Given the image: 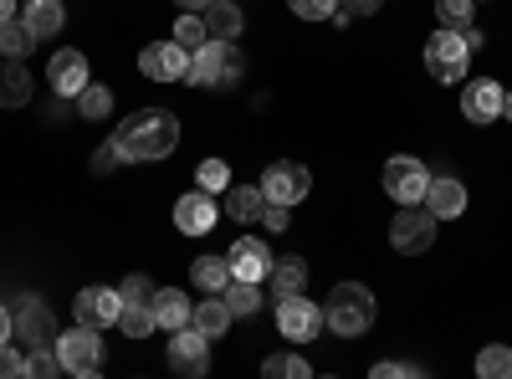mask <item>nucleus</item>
Masks as SVG:
<instances>
[{"label":"nucleus","mask_w":512,"mask_h":379,"mask_svg":"<svg viewBox=\"0 0 512 379\" xmlns=\"http://www.w3.org/2000/svg\"><path fill=\"white\" fill-rule=\"evenodd\" d=\"M113 144H118L123 164L164 159V154H175V144H180V118L169 108H139V113H128L113 129Z\"/></svg>","instance_id":"obj_1"},{"label":"nucleus","mask_w":512,"mask_h":379,"mask_svg":"<svg viewBox=\"0 0 512 379\" xmlns=\"http://www.w3.org/2000/svg\"><path fill=\"white\" fill-rule=\"evenodd\" d=\"M323 328H333L338 339H359V333H369L374 328V292L364 282H338L328 292Z\"/></svg>","instance_id":"obj_2"},{"label":"nucleus","mask_w":512,"mask_h":379,"mask_svg":"<svg viewBox=\"0 0 512 379\" xmlns=\"http://www.w3.org/2000/svg\"><path fill=\"white\" fill-rule=\"evenodd\" d=\"M241 67H246V57H241L236 41L210 36L205 47H195V57H190V77H185V82H195V88H231V82L241 77Z\"/></svg>","instance_id":"obj_3"},{"label":"nucleus","mask_w":512,"mask_h":379,"mask_svg":"<svg viewBox=\"0 0 512 379\" xmlns=\"http://www.w3.org/2000/svg\"><path fill=\"white\" fill-rule=\"evenodd\" d=\"M57 359H62V374H77V379L98 374L103 369V339H98V328L77 323V328L57 333Z\"/></svg>","instance_id":"obj_4"},{"label":"nucleus","mask_w":512,"mask_h":379,"mask_svg":"<svg viewBox=\"0 0 512 379\" xmlns=\"http://www.w3.org/2000/svg\"><path fill=\"white\" fill-rule=\"evenodd\" d=\"M466 67H472V47H466L461 31H436L431 41H425V72H431L436 82H461Z\"/></svg>","instance_id":"obj_5"},{"label":"nucleus","mask_w":512,"mask_h":379,"mask_svg":"<svg viewBox=\"0 0 512 379\" xmlns=\"http://www.w3.org/2000/svg\"><path fill=\"white\" fill-rule=\"evenodd\" d=\"M277 328H282V339L292 344H308L323 333V308L308 303V292H292V298H277Z\"/></svg>","instance_id":"obj_6"},{"label":"nucleus","mask_w":512,"mask_h":379,"mask_svg":"<svg viewBox=\"0 0 512 379\" xmlns=\"http://www.w3.org/2000/svg\"><path fill=\"white\" fill-rule=\"evenodd\" d=\"M425 185H431V170H425L415 154H395L390 164H384V190H390V200L420 205L425 200Z\"/></svg>","instance_id":"obj_7"},{"label":"nucleus","mask_w":512,"mask_h":379,"mask_svg":"<svg viewBox=\"0 0 512 379\" xmlns=\"http://www.w3.org/2000/svg\"><path fill=\"white\" fill-rule=\"evenodd\" d=\"M313 190V175H308V164H297V159H272L267 164V175H262V195L277 200V205H297Z\"/></svg>","instance_id":"obj_8"},{"label":"nucleus","mask_w":512,"mask_h":379,"mask_svg":"<svg viewBox=\"0 0 512 379\" xmlns=\"http://www.w3.org/2000/svg\"><path fill=\"white\" fill-rule=\"evenodd\" d=\"M190 57L195 52H185L180 41H149V47L139 52V72L149 82H185L190 77Z\"/></svg>","instance_id":"obj_9"},{"label":"nucleus","mask_w":512,"mask_h":379,"mask_svg":"<svg viewBox=\"0 0 512 379\" xmlns=\"http://www.w3.org/2000/svg\"><path fill=\"white\" fill-rule=\"evenodd\" d=\"M169 369L190 374V379H200V374L210 369V339H205L195 323H185V328L169 333Z\"/></svg>","instance_id":"obj_10"},{"label":"nucleus","mask_w":512,"mask_h":379,"mask_svg":"<svg viewBox=\"0 0 512 379\" xmlns=\"http://www.w3.org/2000/svg\"><path fill=\"white\" fill-rule=\"evenodd\" d=\"M431 241H436V216L431 210H400V216L390 221V246L400 251V257H420Z\"/></svg>","instance_id":"obj_11"},{"label":"nucleus","mask_w":512,"mask_h":379,"mask_svg":"<svg viewBox=\"0 0 512 379\" xmlns=\"http://www.w3.org/2000/svg\"><path fill=\"white\" fill-rule=\"evenodd\" d=\"M226 262H231V277H246V282H262V277H272V246L262 241V236H241L231 251H226Z\"/></svg>","instance_id":"obj_12"},{"label":"nucleus","mask_w":512,"mask_h":379,"mask_svg":"<svg viewBox=\"0 0 512 379\" xmlns=\"http://www.w3.org/2000/svg\"><path fill=\"white\" fill-rule=\"evenodd\" d=\"M216 221H221V210H216V195H210V190H190V195L175 200V226H180L185 236L216 231Z\"/></svg>","instance_id":"obj_13"},{"label":"nucleus","mask_w":512,"mask_h":379,"mask_svg":"<svg viewBox=\"0 0 512 379\" xmlns=\"http://www.w3.org/2000/svg\"><path fill=\"white\" fill-rule=\"evenodd\" d=\"M118 308H123V292H118V287H82V292H77V303H72L77 323H88V328H108V323H118Z\"/></svg>","instance_id":"obj_14"},{"label":"nucleus","mask_w":512,"mask_h":379,"mask_svg":"<svg viewBox=\"0 0 512 379\" xmlns=\"http://www.w3.org/2000/svg\"><path fill=\"white\" fill-rule=\"evenodd\" d=\"M11 333L26 344V349H41V344H57V318L47 303H26L16 318H11Z\"/></svg>","instance_id":"obj_15"},{"label":"nucleus","mask_w":512,"mask_h":379,"mask_svg":"<svg viewBox=\"0 0 512 379\" xmlns=\"http://www.w3.org/2000/svg\"><path fill=\"white\" fill-rule=\"evenodd\" d=\"M461 113L472 118V123H492V118H502V82H492V77H472L461 88Z\"/></svg>","instance_id":"obj_16"},{"label":"nucleus","mask_w":512,"mask_h":379,"mask_svg":"<svg viewBox=\"0 0 512 379\" xmlns=\"http://www.w3.org/2000/svg\"><path fill=\"white\" fill-rule=\"evenodd\" d=\"M47 77H52V93H62V98H77L82 88H88V57H82L77 47H62V52H52V67H47Z\"/></svg>","instance_id":"obj_17"},{"label":"nucleus","mask_w":512,"mask_h":379,"mask_svg":"<svg viewBox=\"0 0 512 379\" xmlns=\"http://www.w3.org/2000/svg\"><path fill=\"white\" fill-rule=\"evenodd\" d=\"M425 210H431L436 221H456L461 210H466V185L461 180H431L425 185V200H420Z\"/></svg>","instance_id":"obj_18"},{"label":"nucleus","mask_w":512,"mask_h":379,"mask_svg":"<svg viewBox=\"0 0 512 379\" xmlns=\"http://www.w3.org/2000/svg\"><path fill=\"white\" fill-rule=\"evenodd\" d=\"M154 323L164 328V333H175V328H185L190 323V313H195V303L185 298L180 287H154Z\"/></svg>","instance_id":"obj_19"},{"label":"nucleus","mask_w":512,"mask_h":379,"mask_svg":"<svg viewBox=\"0 0 512 379\" xmlns=\"http://www.w3.org/2000/svg\"><path fill=\"white\" fill-rule=\"evenodd\" d=\"M31 103V72L21 57H0V108H26Z\"/></svg>","instance_id":"obj_20"},{"label":"nucleus","mask_w":512,"mask_h":379,"mask_svg":"<svg viewBox=\"0 0 512 379\" xmlns=\"http://www.w3.org/2000/svg\"><path fill=\"white\" fill-rule=\"evenodd\" d=\"M231 318H236V313H231V303L221 298V292H205V303H195V313H190V323L205 333L210 344H216L221 333L231 328Z\"/></svg>","instance_id":"obj_21"},{"label":"nucleus","mask_w":512,"mask_h":379,"mask_svg":"<svg viewBox=\"0 0 512 379\" xmlns=\"http://www.w3.org/2000/svg\"><path fill=\"white\" fill-rule=\"evenodd\" d=\"M21 21L31 26L36 41H47V36H57V31L67 26V11H62V0H26Z\"/></svg>","instance_id":"obj_22"},{"label":"nucleus","mask_w":512,"mask_h":379,"mask_svg":"<svg viewBox=\"0 0 512 379\" xmlns=\"http://www.w3.org/2000/svg\"><path fill=\"white\" fill-rule=\"evenodd\" d=\"M200 16H205V31H210V36H221V41H236L241 26H246V16H241L236 0H210Z\"/></svg>","instance_id":"obj_23"},{"label":"nucleus","mask_w":512,"mask_h":379,"mask_svg":"<svg viewBox=\"0 0 512 379\" xmlns=\"http://www.w3.org/2000/svg\"><path fill=\"white\" fill-rule=\"evenodd\" d=\"M262 205H267L262 185H231L226 190V216L231 221H262Z\"/></svg>","instance_id":"obj_24"},{"label":"nucleus","mask_w":512,"mask_h":379,"mask_svg":"<svg viewBox=\"0 0 512 379\" xmlns=\"http://www.w3.org/2000/svg\"><path fill=\"white\" fill-rule=\"evenodd\" d=\"M190 282L200 292H226L231 287V262L226 257H195L190 262Z\"/></svg>","instance_id":"obj_25"},{"label":"nucleus","mask_w":512,"mask_h":379,"mask_svg":"<svg viewBox=\"0 0 512 379\" xmlns=\"http://www.w3.org/2000/svg\"><path fill=\"white\" fill-rule=\"evenodd\" d=\"M272 292H277V298L308 292V262H303V257H282V262H272Z\"/></svg>","instance_id":"obj_26"},{"label":"nucleus","mask_w":512,"mask_h":379,"mask_svg":"<svg viewBox=\"0 0 512 379\" xmlns=\"http://www.w3.org/2000/svg\"><path fill=\"white\" fill-rule=\"evenodd\" d=\"M221 298L231 303L236 318H251L256 308H262V282H246V277H231V287L221 292Z\"/></svg>","instance_id":"obj_27"},{"label":"nucleus","mask_w":512,"mask_h":379,"mask_svg":"<svg viewBox=\"0 0 512 379\" xmlns=\"http://www.w3.org/2000/svg\"><path fill=\"white\" fill-rule=\"evenodd\" d=\"M118 328L139 344V339H149L159 323H154V308H149V303H123V308H118Z\"/></svg>","instance_id":"obj_28"},{"label":"nucleus","mask_w":512,"mask_h":379,"mask_svg":"<svg viewBox=\"0 0 512 379\" xmlns=\"http://www.w3.org/2000/svg\"><path fill=\"white\" fill-rule=\"evenodd\" d=\"M31 47H36V36H31V26L21 16L0 26V57H26Z\"/></svg>","instance_id":"obj_29"},{"label":"nucleus","mask_w":512,"mask_h":379,"mask_svg":"<svg viewBox=\"0 0 512 379\" xmlns=\"http://www.w3.org/2000/svg\"><path fill=\"white\" fill-rule=\"evenodd\" d=\"M436 16L446 31H472V16H477V0H436Z\"/></svg>","instance_id":"obj_30"},{"label":"nucleus","mask_w":512,"mask_h":379,"mask_svg":"<svg viewBox=\"0 0 512 379\" xmlns=\"http://www.w3.org/2000/svg\"><path fill=\"white\" fill-rule=\"evenodd\" d=\"M477 374H482V379H512V349L487 344V349L477 354Z\"/></svg>","instance_id":"obj_31"},{"label":"nucleus","mask_w":512,"mask_h":379,"mask_svg":"<svg viewBox=\"0 0 512 379\" xmlns=\"http://www.w3.org/2000/svg\"><path fill=\"white\" fill-rule=\"evenodd\" d=\"M77 113L82 118H108L113 113V93L103 88V82H88V88L77 93Z\"/></svg>","instance_id":"obj_32"},{"label":"nucleus","mask_w":512,"mask_h":379,"mask_svg":"<svg viewBox=\"0 0 512 379\" xmlns=\"http://www.w3.org/2000/svg\"><path fill=\"white\" fill-rule=\"evenodd\" d=\"M195 185H200V190H210V195L231 190V164H226V159H205L200 170H195Z\"/></svg>","instance_id":"obj_33"},{"label":"nucleus","mask_w":512,"mask_h":379,"mask_svg":"<svg viewBox=\"0 0 512 379\" xmlns=\"http://www.w3.org/2000/svg\"><path fill=\"white\" fill-rule=\"evenodd\" d=\"M175 41H180L185 52L205 47V41H210V31H205V16H200V11H195V16H180V21H175Z\"/></svg>","instance_id":"obj_34"},{"label":"nucleus","mask_w":512,"mask_h":379,"mask_svg":"<svg viewBox=\"0 0 512 379\" xmlns=\"http://www.w3.org/2000/svg\"><path fill=\"white\" fill-rule=\"evenodd\" d=\"M26 374H31V379H52V374H62L57 344H41V349H31V359H26Z\"/></svg>","instance_id":"obj_35"},{"label":"nucleus","mask_w":512,"mask_h":379,"mask_svg":"<svg viewBox=\"0 0 512 379\" xmlns=\"http://www.w3.org/2000/svg\"><path fill=\"white\" fill-rule=\"evenodd\" d=\"M262 374H267V379H282V374L308 379V374H313V364H308V359H297V354H277V359H267V364H262Z\"/></svg>","instance_id":"obj_36"},{"label":"nucleus","mask_w":512,"mask_h":379,"mask_svg":"<svg viewBox=\"0 0 512 379\" xmlns=\"http://www.w3.org/2000/svg\"><path fill=\"white\" fill-rule=\"evenodd\" d=\"M118 292H123V303H154V282H149L144 272H128V277L118 282Z\"/></svg>","instance_id":"obj_37"},{"label":"nucleus","mask_w":512,"mask_h":379,"mask_svg":"<svg viewBox=\"0 0 512 379\" xmlns=\"http://www.w3.org/2000/svg\"><path fill=\"white\" fill-rule=\"evenodd\" d=\"M297 21H328L338 11V0H287Z\"/></svg>","instance_id":"obj_38"},{"label":"nucleus","mask_w":512,"mask_h":379,"mask_svg":"<svg viewBox=\"0 0 512 379\" xmlns=\"http://www.w3.org/2000/svg\"><path fill=\"white\" fill-rule=\"evenodd\" d=\"M287 216H292V205H277V200L262 205V226H267V231H287V226H292Z\"/></svg>","instance_id":"obj_39"},{"label":"nucleus","mask_w":512,"mask_h":379,"mask_svg":"<svg viewBox=\"0 0 512 379\" xmlns=\"http://www.w3.org/2000/svg\"><path fill=\"white\" fill-rule=\"evenodd\" d=\"M118 164H123V154H118V144L108 139V144H103V149L93 154V175H113V170H118Z\"/></svg>","instance_id":"obj_40"},{"label":"nucleus","mask_w":512,"mask_h":379,"mask_svg":"<svg viewBox=\"0 0 512 379\" xmlns=\"http://www.w3.org/2000/svg\"><path fill=\"white\" fill-rule=\"evenodd\" d=\"M16 374H26V359L11 344H0V379H16Z\"/></svg>","instance_id":"obj_41"},{"label":"nucleus","mask_w":512,"mask_h":379,"mask_svg":"<svg viewBox=\"0 0 512 379\" xmlns=\"http://www.w3.org/2000/svg\"><path fill=\"white\" fill-rule=\"evenodd\" d=\"M369 374H374V379H410V374H415V364H395V359H384V364H374Z\"/></svg>","instance_id":"obj_42"},{"label":"nucleus","mask_w":512,"mask_h":379,"mask_svg":"<svg viewBox=\"0 0 512 379\" xmlns=\"http://www.w3.org/2000/svg\"><path fill=\"white\" fill-rule=\"evenodd\" d=\"M338 6H344L349 16H374V11L384 6V0H338Z\"/></svg>","instance_id":"obj_43"},{"label":"nucleus","mask_w":512,"mask_h":379,"mask_svg":"<svg viewBox=\"0 0 512 379\" xmlns=\"http://www.w3.org/2000/svg\"><path fill=\"white\" fill-rule=\"evenodd\" d=\"M6 21H16V0H0V26Z\"/></svg>","instance_id":"obj_44"},{"label":"nucleus","mask_w":512,"mask_h":379,"mask_svg":"<svg viewBox=\"0 0 512 379\" xmlns=\"http://www.w3.org/2000/svg\"><path fill=\"white\" fill-rule=\"evenodd\" d=\"M6 339H11V313L0 308V344H6Z\"/></svg>","instance_id":"obj_45"},{"label":"nucleus","mask_w":512,"mask_h":379,"mask_svg":"<svg viewBox=\"0 0 512 379\" xmlns=\"http://www.w3.org/2000/svg\"><path fill=\"white\" fill-rule=\"evenodd\" d=\"M175 6H185V11H205L210 0H175Z\"/></svg>","instance_id":"obj_46"},{"label":"nucleus","mask_w":512,"mask_h":379,"mask_svg":"<svg viewBox=\"0 0 512 379\" xmlns=\"http://www.w3.org/2000/svg\"><path fill=\"white\" fill-rule=\"evenodd\" d=\"M502 113H507V118H512V93H502Z\"/></svg>","instance_id":"obj_47"}]
</instances>
